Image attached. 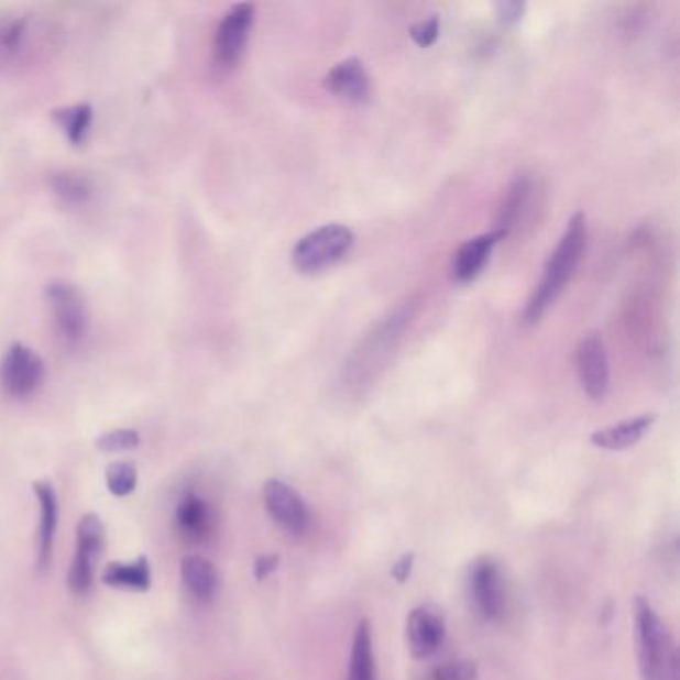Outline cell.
I'll use <instances>...</instances> for the list:
<instances>
[{
	"instance_id": "1",
	"label": "cell",
	"mask_w": 680,
	"mask_h": 680,
	"mask_svg": "<svg viewBox=\"0 0 680 680\" xmlns=\"http://www.w3.org/2000/svg\"><path fill=\"white\" fill-rule=\"evenodd\" d=\"M585 250L586 216L583 212H577L567 222L559 244L545 264L539 286L533 289L531 298L523 309L522 319L527 328L537 326L547 316V311L553 308L557 299L561 298V294L567 289V284L577 274L579 264L585 255Z\"/></svg>"
},
{
	"instance_id": "2",
	"label": "cell",
	"mask_w": 680,
	"mask_h": 680,
	"mask_svg": "<svg viewBox=\"0 0 680 680\" xmlns=\"http://www.w3.org/2000/svg\"><path fill=\"white\" fill-rule=\"evenodd\" d=\"M638 669L643 680H679V652L667 625L647 599L635 601Z\"/></svg>"
},
{
	"instance_id": "3",
	"label": "cell",
	"mask_w": 680,
	"mask_h": 680,
	"mask_svg": "<svg viewBox=\"0 0 680 680\" xmlns=\"http://www.w3.org/2000/svg\"><path fill=\"white\" fill-rule=\"evenodd\" d=\"M355 244L353 230L343 223H323L301 235L292 248V264L304 276H316L338 266Z\"/></svg>"
},
{
	"instance_id": "4",
	"label": "cell",
	"mask_w": 680,
	"mask_h": 680,
	"mask_svg": "<svg viewBox=\"0 0 680 680\" xmlns=\"http://www.w3.org/2000/svg\"><path fill=\"white\" fill-rule=\"evenodd\" d=\"M107 531L105 523L98 515L88 513L76 527V555L70 573H68V586L75 595H86L95 583V564L105 551Z\"/></svg>"
},
{
	"instance_id": "5",
	"label": "cell",
	"mask_w": 680,
	"mask_h": 680,
	"mask_svg": "<svg viewBox=\"0 0 680 680\" xmlns=\"http://www.w3.org/2000/svg\"><path fill=\"white\" fill-rule=\"evenodd\" d=\"M468 599L479 618L493 623L505 611V585L500 564L491 557H479L468 571Z\"/></svg>"
},
{
	"instance_id": "6",
	"label": "cell",
	"mask_w": 680,
	"mask_h": 680,
	"mask_svg": "<svg viewBox=\"0 0 680 680\" xmlns=\"http://www.w3.org/2000/svg\"><path fill=\"white\" fill-rule=\"evenodd\" d=\"M254 19L255 4L252 2H238L223 14L213 41V56L220 68L228 70L240 63L250 41Z\"/></svg>"
},
{
	"instance_id": "7",
	"label": "cell",
	"mask_w": 680,
	"mask_h": 680,
	"mask_svg": "<svg viewBox=\"0 0 680 680\" xmlns=\"http://www.w3.org/2000/svg\"><path fill=\"white\" fill-rule=\"evenodd\" d=\"M574 368L579 383L593 402H603L611 390V363L605 341L599 333H589L577 346Z\"/></svg>"
},
{
	"instance_id": "8",
	"label": "cell",
	"mask_w": 680,
	"mask_h": 680,
	"mask_svg": "<svg viewBox=\"0 0 680 680\" xmlns=\"http://www.w3.org/2000/svg\"><path fill=\"white\" fill-rule=\"evenodd\" d=\"M43 358L24 343H12L0 368V380L7 394L12 397H29L41 390L44 382Z\"/></svg>"
},
{
	"instance_id": "9",
	"label": "cell",
	"mask_w": 680,
	"mask_h": 680,
	"mask_svg": "<svg viewBox=\"0 0 680 680\" xmlns=\"http://www.w3.org/2000/svg\"><path fill=\"white\" fill-rule=\"evenodd\" d=\"M46 299L53 309L54 323L64 340L70 343L83 340L88 330V314L80 292L66 282H54L46 287Z\"/></svg>"
},
{
	"instance_id": "10",
	"label": "cell",
	"mask_w": 680,
	"mask_h": 680,
	"mask_svg": "<svg viewBox=\"0 0 680 680\" xmlns=\"http://www.w3.org/2000/svg\"><path fill=\"white\" fill-rule=\"evenodd\" d=\"M264 503L270 517L284 531L299 537L309 529V511L298 491L279 479H270L264 485Z\"/></svg>"
},
{
	"instance_id": "11",
	"label": "cell",
	"mask_w": 680,
	"mask_h": 680,
	"mask_svg": "<svg viewBox=\"0 0 680 680\" xmlns=\"http://www.w3.org/2000/svg\"><path fill=\"white\" fill-rule=\"evenodd\" d=\"M446 617L436 606H415L405 621L407 649L415 659H427L436 655L446 640Z\"/></svg>"
},
{
	"instance_id": "12",
	"label": "cell",
	"mask_w": 680,
	"mask_h": 680,
	"mask_svg": "<svg viewBox=\"0 0 680 680\" xmlns=\"http://www.w3.org/2000/svg\"><path fill=\"white\" fill-rule=\"evenodd\" d=\"M507 235H509L507 230L497 228L493 232L475 235L465 244L459 245L458 252L451 257V267H449L451 279L458 284L473 282L487 266L495 245L500 244L501 240H505Z\"/></svg>"
},
{
	"instance_id": "13",
	"label": "cell",
	"mask_w": 680,
	"mask_h": 680,
	"mask_svg": "<svg viewBox=\"0 0 680 680\" xmlns=\"http://www.w3.org/2000/svg\"><path fill=\"white\" fill-rule=\"evenodd\" d=\"M330 95L343 98L348 102L363 105L372 98V78L360 58H346L336 64L321 80Z\"/></svg>"
},
{
	"instance_id": "14",
	"label": "cell",
	"mask_w": 680,
	"mask_h": 680,
	"mask_svg": "<svg viewBox=\"0 0 680 680\" xmlns=\"http://www.w3.org/2000/svg\"><path fill=\"white\" fill-rule=\"evenodd\" d=\"M655 421H657V414L628 417L615 426L603 427L595 431L591 436V443L603 451H625V449L637 446L638 441L649 434Z\"/></svg>"
},
{
	"instance_id": "15",
	"label": "cell",
	"mask_w": 680,
	"mask_h": 680,
	"mask_svg": "<svg viewBox=\"0 0 680 680\" xmlns=\"http://www.w3.org/2000/svg\"><path fill=\"white\" fill-rule=\"evenodd\" d=\"M213 515L210 505L196 493H186L176 507V525L186 541L202 542L212 533Z\"/></svg>"
},
{
	"instance_id": "16",
	"label": "cell",
	"mask_w": 680,
	"mask_h": 680,
	"mask_svg": "<svg viewBox=\"0 0 680 680\" xmlns=\"http://www.w3.org/2000/svg\"><path fill=\"white\" fill-rule=\"evenodd\" d=\"M182 581L198 603H210L220 589V574L216 571V567L198 555L184 557Z\"/></svg>"
},
{
	"instance_id": "17",
	"label": "cell",
	"mask_w": 680,
	"mask_h": 680,
	"mask_svg": "<svg viewBox=\"0 0 680 680\" xmlns=\"http://www.w3.org/2000/svg\"><path fill=\"white\" fill-rule=\"evenodd\" d=\"M32 490L41 503V535H39V567L46 569L53 557L54 535L58 525V497L51 483L39 481Z\"/></svg>"
},
{
	"instance_id": "18",
	"label": "cell",
	"mask_w": 680,
	"mask_h": 680,
	"mask_svg": "<svg viewBox=\"0 0 680 680\" xmlns=\"http://www.w3.org/2000/svg\"><path fill=\"white\" fill-rule=\"evenodd\" d=\"M102 583L114 589H128V591H149L152 583L150 563L146 557H140L134 563L108 564L102 573Z\"/></svg>"
},
{
	"instance_id": "19",
	"label": "cell",
	"mask_w": 680,
	"mask_h": 680,
	"mask_svg": "<svg viewBox=\"0 0 680 680\" xmlns=\"http://www.w3.org/2000/svg\"><path fill=\"white\" fill-rule=\"evenodd\" d=\"M350 680H375V660H373L372 627L362 621L351 647Z\"/></svg>"
},
{
	"instance_id": "20",
	"label": "cell",
	"mask_w": 680,
	"mask_h": 680,
	"mask_svg": "<svg viewBox=\"0 0 680 680\" xmlns=\"http://www.w3.org/2000/svg\"><path fill=\"white\" fill-rule=\"evenodd\" d=\"M529 196H531V178L527 174H519L515 180L511 182L509 190L505 191V198L501 202L500 216H497L500 228L509 232L529 202Z\"/></svg>"
},
{
	"instance_id": "21",
	"label": "cell",
	"mask_w": 680,
	"mask_h": 680,
	"mask_svg": "<svg viewBox=\"0 0 680 680\" xmlns=\"http://www.w3.org/2000/svg\"><path fill=\"white\" fill-rule=\"evenodd\" d=\"M54 122L63 128L66 139L73 144H83L92 124V107L75 105V107L56 108L53 110Z\"/></svg>"
},
{
	"instance_id": "22",
	"label": "cell",
	"mask_w": 680,
	"mask_h": 680,
	"mask_svg": "<svg viewBox=\"0 0 680 680\" xmlns=\"http://www.w3.org/2000/svg\"><path fill=\"white\" fill-rule=\"evenodd\" d=\"M51 186H53L54 194L68 206H83L90 200L92 190H95L92 182L78 172L54 174Z\"/></svg>"
},
{
	"instance_id": "23",
	"label": "cell",
	"mask_w": 680,
	"mask_h": 680,
	"mask_svg": "<svg viewBox=\"0 0 680 680\" xmlns=\"http://www.w3.org/2000/svg\"><path fill=\"white\" fill-rule=\"evenodd\" d=\"M107 485L114 497H127L139 485V471L127 461L110 463L107 469Z\"/></svg>"
},
{
	"instance_id": "24",
	"label": "cell",
	"mask_w": 680,
	"mask_h": 680,
	"mask_svg": "<svg viewBox=\"0 0 680 680\" xmlns=\"http://www.w3.org/2000/svg\"><path fill=\"white\" fill-rule=\"evenodd\" d=\"M139 431L134 429H117V431H108L102 437H98L96 447L105 453H118V451H128L139 447Z\"/></svg>"
},
{
	"instance_id": "25",
	"label": "cell",
	"mask_w": 680,
	"mask_h": 680,
	"mask_svg": "<svg viewBox=\"0 0 680 680\" xmlns=\"http://www.w3.org/2000/svg\"><path fill=\"white\" fill-rule=\"evenodd\" d=\"M478 665L473 660H453L434 670V680H478Z\"/></svg>"
},
{
	"instance_id": "26",
	"label": "cell",
	"mask_w": 680,
	"mask_h": 680,
	"mask_svg": "<svg viewBox=\"0 0 680 680\" xmlns=\"http://www.w3.org/2000/svg\"><path fill=\"white\" fill-rule=\"evenodd\" d=\"M439 29H441L439 19H437L436 14H431L426 21H421L419 24L412 26L409 36H412V41H414L419 48H429V46H434V44L437 43V39H439Z\"/></svg>"
},
{
	"instance_id": "27",
	"label": "cell",
	"mask_w": 680,
	"mask_h": 680,
	"mask_svg": "<svg viewBox=\"0 0 680 680\" xmlns=\"http://www.w3.org/2000/svg\"><path fill=\"white\" fill-rule=\"evenodd\" d=\"M525 9H527V4H525V2H519V0H505V2H497V4H495L497 19H500L501 24H505V26H515L517 22H522Z\"/></svg>"
},
{
	"instance_id": "28",
	"label": "cell",
	"mask_w": 680,
	"mask_h": 680,
	"mask_svg": "<svg viewBox=\"0 0 680 680\" xmlns=\"http://www.w3.org/2000/svg\"><path fill=\"white\" fill-rule=\"evenodd\" d=\"M22 29H24V22L17 21L0 31V54L11 53L17 48V44L21 41Z\"/></svg>"
},
{
	"instance_id": "29",
	"label": "cell",
	"mask_w": 680,
	"mask_h": 680,
	"mask_svg": "<svg viewBox=\"0 0 680 680\" xmlns=\"http://www.w3.org/2000/svg\"><path fill=\"white\" fill-rule=\"evenodd\" d=\"M279 564L277 555H262L255 559L254 577L257 581H266L270 574L274 573Z\"/></svg>"
},
{
	"instance_id": "30",
	"label": "cell",
	"mask_w": 680,
	"mask_h": 680,
	"mask_svg": "<svg viewBox=\"0 0 680 680\" xmlns=\"http://www.w3.org/2000/svg\"><path fill=\"white\" fill-rule=\"evenodd\" d=\"M414 553H405L404 557H402V559L394 564V569H392V577H394L397 583H405V581L409 579L412 569H414Z\"/></svg>"
}]
</instances>
